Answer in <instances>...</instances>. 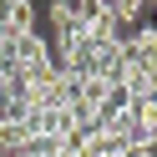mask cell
I'll use <instances>...</instances> for the list:
<instances>
[{"instance_id":"obj_4","label":"cell","mask_w":157,"mask_h":157,"mask_svg":"<svg viewBox=\"0 0 157 157\" xmlns=\"http://www.w3.org/2000/svg\"><path fill=\"white\" fill-rule=\"evenodd\" d=\"M46 21H51V36H76V31H81L71 0H46Z\"/></svg>"},{"instance_id":"obj_6","label":"cell","mask_w":157,"mask_h":157,"mask_svg":"<svg viewBox=\"0 0 157 157\" xmlns=\"http://www.w3.org/2000/svg\"><path fill=\"white\" fill-rule=\"evenodd\" d=\"M15 91H21V76H0V117H5V106H10Z\"/></svg>"},{"instance_id":"obj_5","label":"cell","mask_w":157,"mask_h":157,"mask_svg":"<svg viewBox=\"0 0 157 157\" xmlns=\"http://www.w3.org/2000/svg\"><path fill=\"white\" fill-rule=\"evenodd\" d=\"M25 147H31V127L0 117V157H15V152H25Z\"/></svg>"},{"instance_id":"obj_2","label":"cell","mask_w":157,"mask_h":157,"mask_svg":"<svg viewBox=\"0 0 157 157\" xmlns=\"http://www.w3.org/2000/svg\"><path fill=\"white\" fill-rule=\"evenodd\" d=\"M122 61H127V66H142V71L157 76V21L132 25V31H127V41H122Z\"/></svg>"},{"instance_id":"obj_3","label":"cell","mask_w":157,"mask_h":157,"mask_svg":"<svg viewBox=\"0 0 157 157\" xmlns=\"http://www.w3.org/2000/svg\"><path fill=\"white\" fill-rule=\"evenodd\" d=\"M31 31H36V5L31 0H15L5 10V21H0V41H15V36H31Z\"/></svg>"},{"instance_id":"obj_7","label":"cell","mask_w":157,"mask_h":157,"mask_svg":"<svg viewBox=\"0 0 157 157\" xmlns=\"http://www.w3.org/2000/svg\"><path fill=\"white\" fill-rule=\"evenodd\" d=\"M147 10H152V15H157V0H147Z\"/></svg>"},{"instance_id":"obj_1","label":"cell","mask_w":157,"mask_h":157,"mask_svg":"<svg viewBox=\"0 0 157 157\" xmlns=\"http://www.w3.org/2000/svg\"><path fill=\"white\" fill-rule=\"evenodd\" d=\"M10 56H15V76L21 81H31V76H41V71H51V41H46L41 31H31V36H15L10 41Z\"/></svg>"}]
</instances>
